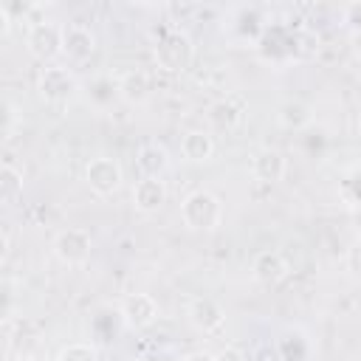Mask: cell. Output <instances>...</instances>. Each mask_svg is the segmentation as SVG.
Returning <instances> with one entry per match:
<instances>
[{"label": "cell", "mask_w": 361, "mask_h": 361, "mask_svg": "<svg viewBox=\"0 0 361 361\" xmlns=\"http://www.w3.org/2000/svg\"><path fill=\"white\" fill-rule=\"evenodd\" d=\"M87 175V186L96 192V195H113L118 186H121V166L113 161V158H93L85 169Z\"/></svg>", "instance_id": "6"}, {"label": "cell", "mask_w": 361, "mask_h": 361, "mask_svg": "<svg viewBox=\"0 0 361 361\" xmlns=\"http://www.w3.org/2000/svg\"><path fill=\"white\" fill-rule=\"evenodd\" d=\"M164 200H166V189H164L161 178H141L133 186V203L141 212H155Z\"/></svg>", "instance_id": "12"}, {"label": "cell", "mask_w": 361, "mask_h": 361, "mask_svg": "<svg viewBox=\"0 0 361 361\" xmlns=\"http://www.w3.org/2000/svg\"><path fill=\"white\" fill-rule=\"evenodd\" d=\"M37 87H39V96L45 99V104L65 107L76 93V79L65 65H48V68H42Z\"/></svg>", "instance_id": "3"}, {"label": "cell", "mask_w": 361, "mask_h": 361, "mask_svg": "<svg viewBox=\"0 0 361 361\" xmlns=\"http://www.w3.org/2000/svg\"><path fill=\"white\" fill-rule=\"evenodd\" d=\"M251 169H254V178L262 180V183H276L282 180L285 175V158L276 152V149H259L254 158H251Z\"/></svg>", "instance_id": "11"}, {"label": "cell", "mask_w": 361, "mask_h": 361, "mask_svg": "<svg viewBox=\"0 0 361 361\" xmlns=\"http://www.w3.org/2000/svg\"><path fill=\"white\" fill-rule=\"evenodd\" d=\"M121 319L133 330H147L158 319V305L149 293H130L121 302Z\"/></svg>", "instance_id": "8"}, {"label": "cell", "mask_w": 361, "mask_h": 361, "mask_svg": "<svg viewBox=\"0 0 361 361\" xmlns=\"http://www.w3.org/2000/svg\"><path fill=\"white\" fill-rule=\"evenodd\" d=\"M251 361H282V355H279V347H276V344H262V347L254 353Z\"/></svg>", "instance_id": "20"}, {"label": "cell", "mask_w": 361, "mask_h": 361, "mask_svg": "<svg viewBox=\"0 0 361 361\" xmlns=\"http://www.w3.org/2000/svg\"><path fill=\"white\" fill-rule=\"evenodd\" d=\"M189 322L200 330V333H217L223 327V310L214 299L209 296H197L189 302Z\"/></svg>", "instance_id": "9"}, {"label": "cell", "mask_w": 361, "mask_h": 361, "mask_svg": "<svg viewBox=\"0 0 361 361\" xmlns=\"http://www.w3.org/2000/svg\"><path fill=\"white\" fill-rule=\"evenodd\" d=\"M56 254L68 265H85L90 257V234L85 228H65L54 243Z\"/></svg>", "instance_id": "7"}, {"label": "cell", "mask_w": 361, "mask_h": 361, "mask_svg": "<svg viewBox=\"0 0 361 361\" xmlns=\"http://www.w3.org/2000/svg\"><path fill=\"white\" fill-rule=\"evenodd\" d=\"M25 45L28 51L42 59V62H51L54 56L62 54V28L51 20H34L28 25V34H25Z\"/></svg>", "instance_id": "4"}, {"label": "cell", "mask_w": 361, "mask_h": 361, "mask_svg": "<svg viewBox=\"0 0 361 361\" xmlns=\"http://www.w3.org/2000/svg\"><path fill=\"white\" fill-rule=\"evenodd\" d=\"M20 195H23V175L11 164H3V169H0V200L6 206H11Z\"/></svg>", "instance_id": "17"}, {"label": "cell", "mask_w": 361, "mask_h": 361, "mask_svg": "<svg viewBox=\"0 0 361 361\" xmlns=\"http://www.w3.org/2000/svg\"><path fill=\"white\" fill-rule=\"evenodd\" d=\"M209 121L214 124V130H234L240 121H243V102L237 96H228L217 104H212L209 110Z\"/></svg>", "instance_id": "13"}, {"label": "cell", "mask_w": 361, "mask_h": 361, "mask_svg": "<svg viewBox=\"0 0 361 361\" xmlns=\"http://www.w3.org/2000/svg\"><path fill=\"white\" fill-rule=\"evenodd\" d=\"M152 361H172V358H166V355H161V358H152Z\"/></svg>", "instance_id": "25"}, {"label": "cell", "mask_w": 361, "mask_h": 361, "mask_svg": "<svg viewBox=\"0 0 361 361\" xmlns=\"http://www.w3.org/2000/svg\"><path fill=\"white\" fill-rule=\"evenodd\" d=\"M135 164H138V169H141V178H161V175L166 172V166H169V158H166L164 147L147 144V147L138 149Z\"/></svg>", "instance_id": "14"}, {"label": "cell", "mask_w": 361, "mask_h": 361, "mask_svg": "<svg viewBox=\"0 0 361 361\" xmlns=\"http://www.w3.org/2000/svg\"><path fill=\"white\" fill-rule=\"evenodd\" d=\"M56 361H99V355L90 344H68L59 350Z\"/></svg>", "instance_id": "19"}, {"label": "cell", "mask_w": 361, "mask_h": 361, "mask_svg": "<svg viewBox=\"0 0 361 361\" xmlns=\"http://www.w3.org/2000/svg\"><path fill=\"white\" fill-rule=\"evenodd\" d=\"M358 130H361V113H358Z\"/></svg>", "instance_id": "26"}, {"label": "cell", "mask_w": 361, "mask_h": 361, "mask_svg": "<svg viewBox=\"0 0 361 361\" xmlns=\"http://www.w3.org/2000/svg\"><path fill=\"white\" fill-rule=\"evenodd\" d=\"M93 51H96V37H93V31L87 25L71 23V25L62 28V54L71 62L82 65V62H87L93 56Z\"/></svg>", "instance_id": "5"}, {"label": "cell", "mask_w": 361, "mask_h": 361, "mask_svg": "<svg viewBox=\"0 0 361 361\" xmlns=\"http://www.w3.org/2000/svg\"><path fill=\"white\" fill-rule=\"evenodd\" d=\"M214 361H248V358H245V353H240L237 347H226V350H220V353L214 355Z\"/></svg>", "instance_id": "22"}, {"label": "cell", "mask_w": 361, "mask_h": 361, "mask_svg": "<svg viewBox=\"0 0 361 361\" xmlns=\"http://www.w3.org/2000/svg\"><path fill=\"white\" fill-rule=\"evenodd\" d=\"M180 217L189 228L195 231H212L220 226L223 220V206L212 192H192L183 203H180Z\"/></svg>", "instance_id": "1"}, {"label": "cell", "mask_w": 361, "mask_h": 361, "mask_svg": "<svg viewBox=\"0 0 361 361\" xmlns=\"http://www.w3.org/2000/svg\"><path fill=\"white\" fill-rule=\"evenodd\" d=\"M183 361H214V355H212V353H203V350H195V353H189Z\"/></svg>", "instance_id": "23"}, {"label": "cell", "mask_w": 361, "mask_h": 361, "mask_svg": "<svg viewBox=\"0 0 361 361\" xmlns=\"http://www.w3.org/2000/svg\"><path fill=\"white\" fill-rule=\"evenodd\" d=\"M344 23L350 25V28H361V3H350L347 8H344Z\"/></svg>", "instance_id": "21"}, {"label": "cell", "mask_w": 361, "mask_h": 361, "mask_svg": "<svg viewBox=\"0 0 361 361\" xmlns=\"http://www.w3.org/2000/svg\"><path fill=\"white\" fill-rule=\"evenodd\" d=\"M251 271H254V279H257V282H262V285H276V282H282V279L288 276V262H285V257H282L279 251H259V254L254 257Z\"/></svg>", "instance_id": "10"}, {"label": "cell", "mask_w": 361, "mask_h": 361, "mask_svg": "<svg viewBox=\"0 0 361 361\" xmlns=\"http://www.w3.org/2000/svg\"><path fill=\"white\" fill-rule=\"evenodd\" d=\"M118 90H121V96L130 99V102H144V99L149 96L152 85H149V76H147L144 71H130V73H124V79L118 82Z\"/></svg>", "instance_id": "16"}, {"label": "cell", "mask_w": 361, "mask_h": 361, "mask_svg": "<svg viewBox=\"0 0 361 361\" xmlns=\"http://www.w3.org/2000/svg\"><path fill=\"white\" fill-rule=\"evenodd\" d=\"M279 121H282L285 127L299 130V127H305V124L310 121V113H307L305 104H299V102H288V104L279 110Z\"/></svg>", "instance_id": "18"}, {"label": "cell", "mask_w": 361, "mask_h": 361, "mask_svg": "<svg viewBox=\"0 0 361 361\" xmlns=\"http://www.w3.org/2000/svg\"><path fill=\"white\" fill-rule=\"evenodd\" d=\"M180 152H183L186 161H206V158H212V152H214V141H212V135L203 133V130H189V133H183V138H180Z\"/></svg>", "instance_id": "15"}, {"label": "cell", "mask_w": 361, "mask_h": 361, "mask_svg": "<svg viewBox=\"0 0 361 361\" xmlns=\"http://www.w3.org/2000/svg\"><path fill=\"white\" fill-rule=\"evenodd\" d=\"M355 223H358V228H361V209L355 212Z\"/></svg>", "instance_id": "24"}, {"label": "cell", "mask_w": 361, "mask_h": 361, "mask_svg": "<svg viewBox=\"0 0 361 361\" xmlns=\"http://www.w3.org/2000/svg\"><path fill=\"white\" fill-rule=\"evenodd\" d=\"M192 56H195L192 39L183 31H178V28L164 31L158 37V42H155V62L164 71H172V73L175 71H186L189 62H192Z\"/></svg>", "instance_id": "2"}]
</instances>
